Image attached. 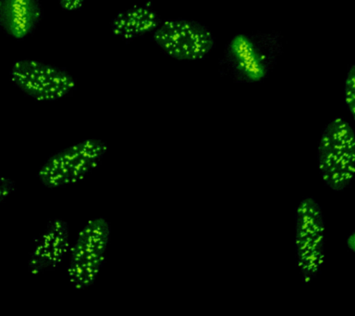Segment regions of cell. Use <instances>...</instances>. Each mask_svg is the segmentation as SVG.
<instances>
[{
  "label": "cell",
  "mask_w": 355,
  "mask_h": 316,
  "mask_svg": "<svg viewBox=\"0 0 355 316\" xmlns=\"http://www.w3.org/2000/svg\"><path fill=\"white\" fill-rule=\"evenodd\" d=\"M283 51L279 32L238 34L227 44L219 60V72L240 84L265 80Z\"/></svg>",
  "instance_id": "1"
},
{
  "label": "cell",
  "mask_w": 355,
  "mask_h": 316,
  "mask_svg": "<svg viewBox=\"0 0 355 316\" xmlns=\"http://www.w3.org/2000/svg\"><path fill=\"white\" fill-rule=\"evenodd\" d=\"M319 174L334 192L351 188L355 174V135L351 124L338 117L322 130L318 145Z\"/></svg>",
  "instance_id": "2"
},
{
  "label": "cell",
  "mask_w": 355,
  "mask_h": 316,
  "mask_svg": "<svg viewBox=\"0 0 355 316\" xmlns=\"http://www.w3.org/2000/svg\"><path fill=\"white\" fill-rule=\"evenodd\" d=\"M107 151L105 141L89 138L55 152L39 169V182L49 190L76 185L100 167Z\"/></svg>",
  "instance_id": "3"
},
{
  "label": "cell",
  "mask_w": 355,
  "mask_h": 316,
  "mask_svg": "<svg viewBox=\"0 0 355 316\" xmlns=\"http://www.w3.org/2000/svg\"><path fill=\"white\" fill-rule=\"evenodd\" d=\"M111 238L110 222L104 217L92 218L78 233L69 251V281L76 290L92 287L107 259Z\"/></svg>",
  "instance_id": "4"
},
{
  "label": "cell",
  "mask_w": 355,
  "mask_h": 316,
  "mask_svg": "<svg viewBox=\"0 0 355 316\" xmlns=\"http://www.w3.org/2000/svg\"><path fill=\"white\" fill-rule=\"evenodd\" d=\"M326 223L320 204L305 197L295 210L296 265L306 284L318 278L326 257Z\"/></svg>",
  "instance_id": "5"
},
{
  "label": "cell",
  "mask_w": 355,
  "mask_h": 316,
  "mask_svg": "<svg viewBox=\"0 0 355 316\" xmlns=\"http://www.w3.org/2000/svg\"><path fill=\"white\" fill-rule=\"evenodd\" d=\"M153 40L166 56L178 60H202L216 47L215 37L199 22L171 19L155 30Z\"/></svg>",
  "instance_id": "6"
},
{
  "label": "cell",
  "mask_w": 355,
  "mask_h": 316,
  "mask_svg": "<svg viewBox=\"0 0 355 316\" xmlns=\"http://www.w3.org/2000/svg\"><path fill=\"white\" fill-rule=\"evenodd\" d=\"M10 77L19 90L37 101H58L76 88L69 72L39 60H18L11 68Z\"/></svg>",
  "instance_id": "7"
},
{
  "label": "cell",
  "mask_w": 355,
  "mask_h": 316,
  "mask_svg": "<svg viewBox=\"0 0 355 316\" xmlns=\"http://www.w3.org/2000/svg\"><path fill=\"white\" fill-rule=\"evenodd\" d=\"M71 245L69 224L61 218L50 219L44 231L35 238L28 260V272L38 276L54 271L69 254Z\"/></svg>",
  "instance_id": "8"
},
{
  "label": "cell",
  "mask_w": 355,
  "mask_h": 316,
  "mask_svg": "<svg viewBox=\"0 0 355 316\" xmlns=\"http://www.w3.org/2000/svg\"><path fill=\"white\" fill-rule=\"evenodd\" d=\"M42 17L39 0H0V29L15 40L32 34Z\"/></svg>",
  "instance_id": "9"
},
{
  "label": "cell",
  "mask_w": 355,
  "mask_h": 316,
  "mask_svg": "<svg viewBox=\"0 0 355 316\" xmlns=\"http://www.w3.org/2000/svg\"><path fill=\"white\" fill-rule=\"evenodd\" d=\"M162 24L160 16L150 5L136 6L119 13L111 22V31L124 40L155 32Z\"/></svg>",
  "instance_id": "10"
},
{
  "label": "cell",
  "mask_w": 355,
  "mask_h": 316,
  "mask_svg": "<svg viewBox=\"0 0 355 316\" xmlns=\"http://www.w3.org/2000/svg\"><path fill=\"white\" fill-rule=\"evenodd\" d=\"M344 101L352 119L355 117V65H352L347 74L344 85Z\"/></svg>",
  "instance_id": "11"
},
{
  "label": "cell",
  "mask_w": 355,
  "mask_h": 316,
  "mask_svg": "<svg viewBox=\"0 0 355 316\" xmlns=\"http://www.w3.org/2000/svg\"><path fill=\"white\" fill-rule=\"evenodd\" d=\"M16 190L15 182L8 177H0V203Z\"/></svg>",
  "instance_id": "12"
},
{
  "label": "cell",
  "mask_w": 355,
  "mask_h": 316,
  "mask_svg": "<svg viewBox=\"0 0 355 316\" xmlns=\"http://www.w3.org/2000/svg\"><path fill=\"white\" fill-rule=\"evenodd\" d=\"M85 0H60V7L67 12H76L83 7Z\"/></svg>",
  "instance_id": "13"
},
{
  "label": "cell",
  "mask_w": 355,
  "mask_h": 316,
  "mask_svg": "<svg viewBox=\"0 0 355 316\" xmlns=\"http://www.w3.org/2000/svg\"><path fill=\"white\" fill-rule=\"evenodd\" d=\"M347 247L349 251L354 253L355 252V235L354 231L352 232V234L349 235L348 240H347Z\"/></svg>",
  "instance_id": "14"
}]
</instances>
